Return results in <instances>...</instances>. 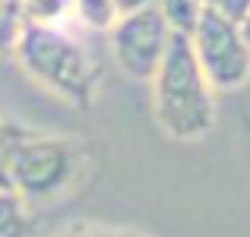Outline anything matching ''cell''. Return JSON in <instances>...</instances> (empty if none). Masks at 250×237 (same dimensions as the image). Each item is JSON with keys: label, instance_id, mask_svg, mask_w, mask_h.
<instances>
[{"label": "cell", "instance_id": "4", "mask_svg": "<svg viewBox=\"0 0 250 237\" xmlns=\"http://www.w3.org/2000/svg\"><path fill=\"white\" fill-rule=\"evenodd\" d=\"M187 41L215 92H234L250 82V38L225 16L203 6Z\"/></svg>", "mask_w": 250, "mask_h": 237}, {"label": "cell", "instance_id": "11", "mask_svg": "<svg viewBox=\"0 0 250 237\" xmlns=\"http://www.w3.org/2000/svg\"><path fill=\"white\" fill-rule=\"evenodd\" d=\"M149 3H155V0H114L117 13H130V10H140V6H149Z\"/></svg>", "mask_w": 250, "mask_h": 237}, {"label": "cell", "instance_id": "2", "mask_svg": "<svg viewBox=\"0 0 250 237\" xmlns=\"http://www.w3.org/2000/svg\"><path fill=\"white\" fill-rule=\"evenodd\" d=\"M80 25H29L22 22L13 57L22 73L63 98L73 108H89L102 85V60L80 38Z\"/></svg>", "mask_w": 250, "mask_h": 237}, {"label": "cell", "instance_id": "10", "mask_svg": "<svg viewBox=\"0 0 250 237\" xmlns=\"http://www.w3.org/2000/svg\"><path fill=\"white\" fill-rule=\"evenodd\" d=\"M57 237H104V228H95V225H73V228H63Z\"/></svg>", "mask_w": 250, "mask_h": 237}, {"label": "cell", "instance_id": "7", "mask_svg": "<svg viewBox=\"0 0 250 237\" xmlns=\"http://www.w3.org/2000/svg\"><path fill=\"white\" fill-rule=\"evenodd\" d=\"M117 16L114 0H73V22L85 32H108Z\"/></svg>", "mask_w": 250, "mask_h": 237}, {"label": "cell", "instance_id": "1", "mask_svg": "<svg viewBox=\"0 0 250 237\" xmlns=\"http://www.w3.org/2000/svg\"><path fill=\"white\" fill-rule=\"evenodd\" d=\"M89 168L85 139L13 123L0 155V187L19 193L29 206H54L83 187Z\"/></svg>", "mask_w": 250, "mask_h": 237}, {"label": "cell", "instance_id": "8", "mask_svg": "<svg viewBox=\"0 0 250 237\" xmlns=\"http://www.w3.org/2000/svg\"><path fill=\"white\" fill-rule=\"evenodd\" d=\"M155 6L162 10L171 32H177V35H190V29L196 25L200 10H203L200 0H155Z\"/></svg>", "mask_w": 250, "mask_h": 237}, {"label": "cell", "instance_id": "12", "mask_svg": "<svg viewBox=\"0 0 250 237\" xmlns=\"http://www.w3.org/2000/svg\"><path fill=\"white\" fill-rule=\"evenodd\" d=\"M104 237H146V234L133 231V228H104Z\"/></svg>", "mask_w": 250, "mask_h": 237}, {"label": "cell", "instance_id": "3", "mask_svg": "<svg viewBox=\"0 0 250 237\" xmlns=\"http://www.w3.org/2000/svg\"><path fill=\"white\" fill-rule=\"evenodd\" d=\"M152 89V114L159 130L174 142H196L215 123V89L203 76L187 35H171V44L162 57Z\"/></svg>", "mask_w": 250, "mask_h": 237}, {"label": "cell", "instance_id": "6", "mask_svg": "<svg viewBox=\"0 0 250 237\" xmlns=\"http://www.w3.org/2000/svg\"><path fill=\"white\" fill-rule=\"evenodd\" d=\"M35 231L32 206L19 193L0 187V237H35Z\"/></svg>", "mask_w": 250, "mask_h": 237}, {"label": "cell", "instance_id": "5", "mask_svg": "<svg viewBox=\"0 0 250 237\" xmlns=\"http://www.w3.org/2000/svg\"><path fill=\"white\" fill-rule=\"evenodd\" d=\"M171 35L174 32L155 3L121 13L117 22L108 29L111 57L124 76H130L133 82H149L165 57Z\"/></svg>", "mask_w": 250, "mask_h": 237}, {"label": "cell", "instance_id": "9", "mask_svg": "<svg viewBox=\"0 0 250 237\" xmlns=\"http://www.w3.org/2000/svg\"><path fill=\"white\" fill-rule=\"evenodd\" d=\"M22 29V3L0 0V54H13V44Z\"/></svg>", "mask_w": 250, "mask_h": 237}, {"label": "cell", "instance_id": "13", "mask_svg": "<svg viewBox=\"0 0 250 237\" xmlns=\"http://www.w3.org/2000/svg\"><path fill=\"white\" fill-rule=\"evenodd\" d=\"M10 127H13V123L0 117V155H3V146H6V136H10Z\"/></svg>", "mask_w": 250, "mask_h": 237}]
</instances>
